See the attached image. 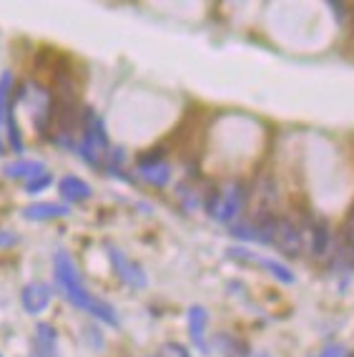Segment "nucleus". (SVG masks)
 Segmentation results:
<instances>
[{"label": "nucleus", "mask_w": 354, "mask_h": 357, "mask_svg": "<svg viewBox=\"0 0 354 357\" xmlns=\"http://www.w3.org/2000/svg\"><path fill=\"white\" fill-rule=\"evenodd\" d=\"M244 202H247V184L236 178V181H229V184L219 186V189H211L206 194V204L203 206H206V214L211 219L229 224L241 211Z\"/></svg>", "instance_id": "1"}, {"label": "nucleus", "mask_w": 354, "mask_h": 357, "mask_svg": "<svg viewBox=\"0 0 354 357\" xmlns=\"http://www.w3.org/2000/svg\"><path fill=\"white\" fill-rule=\"evenodd\" d=\"M63 294L68 297L70 305H76L78 310H83V312L93 314L95 319H101V322H106V325L111 327H118V314H116V310L108 302L98 300V297H93V294L88 292V289L83 287L81 282H76V284H70V287L63 289Z\"/></svg>", "instance_id": "2"}, {"label": "nucleus", "mask_w": 354, "mask_h": 357, "mask_svg": "<svg viewBox=\"0 0 354 357\" xmlns=\"http://www.w3.org/2000/svg\"><path fill=\"white\" fill-rule=\"evenodd\" d=\"M226 255L231 257V259L247 261V264H259V267H264L266 272H272L279 282H284V284H294V272H291L286 264H282V261L272 259V257H256L254 252H249V249H241V247L226 249Z\"/></svg>", "instance_id": "3"}, {"label": "nucleus", "mask_w": 354, "mask_h": 357, "mask_svg": "<svg viewBox=\"0 0 354 357\" xmlns=\"http://www.w3.org/2000/svg\"><path fill=\"white\" fill-rule=\"evenodd\" d=\"M108 259H111V264H114L116 275L121 277V280L126 282V284H131V287H146V272L144 267H141L139 261L128 259L123 252H118L116 247H108Z\"/></svg>", "instance_id": "4"}, {"label": "nucleus", "mask_w": 354, "mask_h": 357, "mask_svg": "<svg viewBox=\"0 0 354 357\" xmlns=\"http://www.w3.org/2000/svg\"><path fill=\"white\" fill-rule=\"evenodd\" d=\"M286 257H299L302 255V231L291 219L277 217V227H274V242Z\"/></svg>", "instance_id": "5"}, {"label": "nucleus", "mask_w": 354, "mask_h": 357, "mask_svg": "<svg viewBox=\"0 0 354 357\" xmlns=\"http://www.w3.org/2000/svg\"><path fill=\"white\" fill-rule=\"evenodd\" d=\"M51 297H53L51 287L43 284V282H31V284H26L23 292H20V302L26 307V312H31V314L43 312L45 307L51 305Z\"/></svg>", "instance_id": "6"}, {"label": "nucleus", "mask_w": 354, "mask_h": 357, "mask_svg": "<svg viewBox=\"0 0 354 357\" xmlns=\"http://www.w3.org/2000/svg\"><path fill=\"white\" fill-rule=\"evenodd\" d=\"M206 322H209V314H206V310H203L201 305H191L189 307V335H191V342L197 344L203 355L209 352V344H206V340H203Z\"/></svg>", "instance_id": "7"}, {"label": "nucleus", "mask_w": 354, "mask_h": 357, "mask_svg": "<svg viewBox=\"0 0 354 357\" xmlns=\"http://www.w3.org/2000/svg\"><path fill=\"white\" fill-rule=\"evenodd\" d=\"M68 214V206L56 204V202H38V204H31L23 209V217L31 219V222H45V219H61Z\"/></svg>", "instance_id": "8"}, {"label": "nucleus", "mask_w": 354, "mask_h": 357, "mask_svg": "<svg viewBox=\"0 0 354 357\" xmlns=\"http://www.w3.org/2000/svg\"><path fill=\"white\" fill-rule=\"evenodd\" d=\"M3 174H6L8 178H26V181H31V178L45 174V166L33 159H18V161H13V164H6Z\"/></svg>", "instance_id": "9"}, {"label": "nucleus", "mask_w": 354, "mask_h": 357, "mask_svg": "<svg viewBox=\"0 0 354 357\" xmlns=\"http://www.w3.org/2000/svg\"><path fill=\"white\" fill-rule=\"evenodd\" d=\"M61 197L66 199V202H86V199L91 197V186L88 181H83V178L78 176H63L61 178Z\"/></svg>", "instance_id": "10"}, {"label": "nucleus", "mask_w": 354, "mask_h": 357, "mask_svg": "<svg viewBox=\"0 0 354 357\" xmlns=\"http://www.w3.org/2000/svg\"><path fill=\"white\" fill-rule=\"evenodd\" d=\"M214 344L222 350V355H226V357H247V344L234 340L231 335H216Z\"/></svg>", "instance_id": "11"}, {"label": "nucleus", "mask_w": 354, "mask_h": 357, "mask_svg": "<svg viewBox=\"0 0 354 357\" xmlns=\"http://www.w3.org/2000/svg\"><path fill=\"white\" fill-rule=\"evenodd\" d=\"M141 176L153 186H166L171 181V169L169 164H156V166H146V169H139Z\"/></svg>", "instance_id": "12"}, {"label": "nucleus", "mask_w": 354, "mask_h": 357, "mask_svg": "<svg viewBox=\"0 0 354 357\" xmlns=\"http://www.w3.org/2000/svg\"><path fill=\"white\" fill-rule=\"evenodd\" d=\"M329 247V229L324 222H314V227H311V252H314L316 257H322L324 252H327Z\"/></svg>", "instance_id": "13"}, {"label": "nucleus", "mask_w": 354, "mask_h": 357, "mask_svg": "<svg viewBox=\"0 0 354 357\" xmlns=\"http://www.w3.org/2000/svg\"><path fill=\"white\" fill-rule=\"evenodd\" d=\"M36 347H45V350H56V330L51 325L40 322L36 327Z\"/></svg>", "instance_id": "14"}, {"label": "nucleus", "mask_w": 354, "mask_h": 357, "mask_svg": "<svg viewBox=\"0 0 354 357\" xmlns=\"http://www.w3.org/2000/svg\"><path fill=\"white\" fill-rule=\"evenodd\" d=\"M10 86H13V73L3 70V76H0V119L6 116V103L8 96H10Z\"/></svg>", "instance_id": "15"}, {"label": "nucleus", "mask_w": 354, "mask_h": 357, "mask_svg": "<svg viewBox=\"0 0 354 357\" xmlns=\"http://www.w3.org/2000/svg\"><path fill=\"white\" fill-rule=\"evenodd\" d=\"M8 119V139H10V146H13L15 153H23V139H20V131H18V123L10 114H6Z\"/></svg>", "instance_id": "16"}, {"label": "nucleus", "mask_w": 354, "mask_h": 357, "mask_svg": "<svg viewBox=\"0 0 354 357\" xmlns=\"http://www.w3.org/2000/svg\"><path fill=\"white\" fill-rule=\"evenodd\" d=\"M164 149L156 146L151 149V151H146L139 156V169H146V166H156V164H164Z\"/></svg>", "instance_id": "17"}, {"label": "nucleus", "mask_w": 354, "mask_h": 357, "mask_svg": "<svg viewBox=\"0 0 354 357\" xmlns=\"http://www.w3.org/2000/svg\"><path fill=\"white\" fill-rule=\"evenodd\" d=\"M51 181H53V176L45 172V174H40V176L31 178V181H26V192L28 194H38V192H43V189H48V186H51Z\"/></svg>", "instance_id": "18"}, {"label": "nucleus", "mask_w": 354, "mask_h": 357, "mask_svg": "<svg viewBox=\"0 0 354 357\" xmlns=\"http://www.w3.org/2000/svg\"><path fill=\"white\" fill-rule=\"evenodd\" d=\"M311 357H349V350L344 347V344L339 342H332V344H324L322 350L314 352Z\"/></svg>", "instance_id": "19"}, {"label": "nucleus", "mask_w": 354, "mask_h": 357, "mask_svg": "<svg viewBox=\"0 0 354 357\" xmlns=\"http://www.w3.org/2000/svg\"><path fill=\"white\" fill-rule=\"evenodd\" d=\"M332 8H337V18H339V23H349L352 20V6L349 3H332Z\"/></svg>", "instance_id": "20"}, {"label": "nucleus", "mask_w": 354, "mask_h": 357, "mask_svg": "<svg viewBox=\"0 0 354 357\" xmlns=\"http://www.w3.org/2000/svg\"><path fill=\"white\" fill-rule=\"evenodd\" d=\"M18 242V236L15 234H8V231H0V247H10V244Z\"/></svg>", "instance_id": "21"}, {"label": "nucleus", "mask_w": 354, "mask_h": 357, "mask_svg": "<svg viewBox=\"0 0 354 357\" xmlns=\"http://www.w3.org/2000/svg\"><path fill=\"white\" fill-rule=\"evenodd\" d=\"M169 350L176 352V357H191V355H189V350H186V347H181L178 342H169Z\"/></svg>", "instance_id": "22"}, {"label": "nucleus", "mask_w": 354, "mask_h": 357, "mask_svg": "<svg viewBox=\"0 0 354 357\" xmlns=\"http://www.w3.org/2000/svg\"><path fill=\"white\" fill-rule=\"evenodd\" d=\"M31 357H56V352H53V350H45V347H36V352H33Z\"/></svg>", "instance_id": "23"}]
</instances>
